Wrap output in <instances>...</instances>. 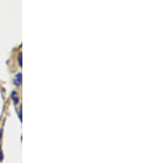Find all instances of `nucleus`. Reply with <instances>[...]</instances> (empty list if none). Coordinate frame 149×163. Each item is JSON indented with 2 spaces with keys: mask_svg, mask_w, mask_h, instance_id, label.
<instances>
[{
  "mask_svg": "<svg viewBox=\"0 0 149 163\" xmlns=\"http://www.w3.org/2000/svg\"><path fill=\"white\" fill-rule=\"evenodd\" d=\"M18 63L19 65L22 66V54H21V53L18 54Z\"/></svg>",
  "mask_w": 149,
  "mask_h": 163,
  "instance_id": "f03ea898",
  "label": "nucleus"
},
{
  "mask_svg": "<svg viewBox=\"0 0 149 163\" xmlns=\"http://www.w3.org/2000/svg\"><path fill=\"white\" fill-rule=\"evenodd\" d=\"M3 152L2 151H0V161H2V159H3Z\"/></svg>",
  "mask_w": 149,
  "mask_h": 163,
  "instance_id": "20e7f679",
  "label": "nucleus"
},
{
  "mask_svg": "<svg viewBox=\"0 0 149 163\" xmlns=\"http://www.w3.org/2000/svg\"><path fill=\"white\" fill-rule=\"evenodd\" d=\"M16 78H17V80L21 83H22V74H21V73H18V74L16 76Z\"/></svg>",
  "mask_w": 149,
  "mask_h": 163,
  "instance_id": "f257e3e1",
  "label": "nucleus"
},
{
  "mask_svg": "<svg viewBox=\"0 0 149 163\" xmlns=\"http://www.w3.org/2000/svg\"><path fill=\"white\" fill-rule=\"evenodd\" d=\"M13 101H14V103H15V104H18V98L16 97V98L13 99Z\"/></svg>",
  "mask_w": 149,
  "mask_h": 163,
  "instance_id": "7ed1b4c3",
  "label": "nucleus"
}]
</instances>
